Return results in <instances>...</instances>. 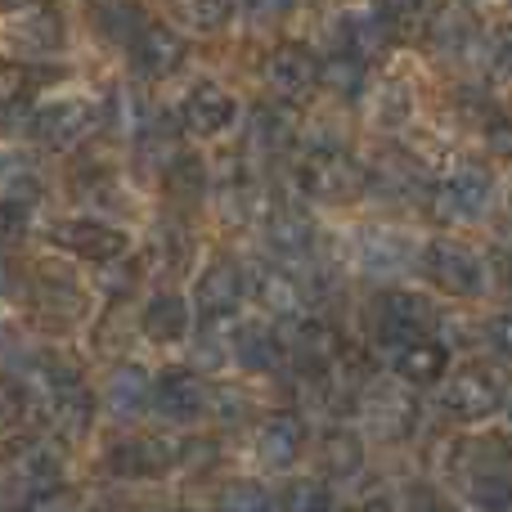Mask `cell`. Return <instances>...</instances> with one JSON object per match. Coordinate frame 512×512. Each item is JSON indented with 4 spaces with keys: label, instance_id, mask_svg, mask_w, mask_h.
I'll return each instance as SVG.
<instances>
[{
    "label": "cell",
    "instance_id": "6da1fadb",
    "mask_svg": "<svg viewBox=\"0 0 512 512\" xmlns=\"http://www.w3.org/2000/svg\"><path fill=\"white\" fill-rule=\"evenodd\" d=\"M297 185L315 203H355L369 189V171L342 149H315L297 167Z\"/></svg>",
    "mask_w": 512,
    "mask_h": 512
},
{
    "label": "cell",
    "instance_id": "7a4b0ae2",
    "mask_svg": "<svg viewBox=\"0 0 512 512\" xmlns=\"http://www.w3.org/2000/svg\"><path fill=\"white\" fill-rule=\"evenodd\" d=\"M490 194H495L490 171L477 167V162H463L459 171H450V176L432 189V212H436V221H445V225L477 221L490 207Z\"/></svg>",
    "mask_w": 512,
    "mask_h": 512
},
{
    "label": "cell",
    "instance_id": "3957f363",
    "mask_svg": "<svg viewBox=\"0 0 512 512\" xmlns=\"http://www.w3.org/2000/svg\"><path fill=\"white\" fill-rule=\"evenodd\" d=\"M423 270H427V279H432L441 292H450V297H477V292L486 288L481 256L472 248H463V243H454V239H432L427 243Z\"/></svg>",
    "mask_w": 512,
    "mask_h": 512
},
{
    "label": "cell",
    "instance_id": "277c9868",
    "mask_svg": "<svg viewBox=\"0 0 512 512\" xmlns=\"http://www.w3.org/2000/svg\"><path fill=\"white\" fill-rule=\"evenodd\" d=\"M499 405H504V387H499V378L490 369H459L445 382V409L459 423H481Z\"/></svg>",
    "mask_w": 512,
    "mask_h": 512
},
{
    "label": "cell",
    "instance_id": "5b68a950",
    "mask_svg": "<svg viewBox=\"0 0 512 512\" xmlns=\"http://www.w3.org/2000/svg\"><path fill=\"white\" fill-rule=\"evenodd\" d=\"M95 126H99L95 104H86V99H63V104L41 108V117H36V140H41L45 149L63 153V149H77Z\"/></svg>",
    "mask_w": 512,
    "mask_h": 512
},
{
    "label": "cell",
    "instance_id": "8992f818",
    "mask_svg": "<svg viewBox=\"0 0 512 512\" xmlns=\"http://www.w3.org/2000/svg\"><path fill=\"white\" fill-rule=\"evenodd\" d=\"M373 324H378L382 342L405 346V342H414V337H427V328H432V306H427L423 297H414V292H387V297L378 301Z\"/></svg>",
    "mask_w": 512,
    "mask_h": 512
},
{
    "label": "cell",
    "instance_id": "52a82bcc",
    "mask_svg": "<svg viewBox=\"0 0 512 512\" xmlns=\"http://www.w3.org/2000/svg\"><path fill=\"white\" fill-rule=\"evenodd\" d=\"M315 77H319V63L301 41L274 45V54L265 59V81H270V90L279 99H301L315 86Z\"/></svg>",
    "mask_w": 512,
    "mask_h": 512
},
{
    "label": "cell",
    "instance_id": "ba28073f",
    "mask_svg": "<svg viewBox=\"0 0 512 512\" xmlns=\"http://www.w3.org/2000/svg\"><path fill=\"white\" fill-rule=\"evenodd\" d=\"M54 243L63 252L81 256V261H95V265H108L126 252V234H117L113 225L104 221H63L54 230Z\"/></svg>",
    "mask_w": 512,
    "mask_h": 512
},
{
    "label": "cell",
    "instance_id": "9c48e42d",
    "mask_svg": "<svg viewBox=\"0 0 512 512\" xmlns=\"http://www.w3.org/2000/svg\"><path fill=\"white\" fill-rule=\"evenodd\" d=\"M207 405V387L203 378H194L189 369H167L153 387V409H158L167 423H194Z\"/></svg>",
    "mask_w": 512,
    "mask_h": 512
},
{
    "label": "cell",
    "instance_id": "30bf717a",
    "mask_svg": "<svg viewBox=\"0 0 512 512\" xmlns=\"http://www.w3.org/2000/svg\"><path fill=\"white\" fill-rule=\"evenodd\" d=\"M171 463H176V445L162 441V436H135V441L113 445V454H108V468H113L117 477H131V481L162 477Z\"/></svg>",
    "mask_w": 512,
    "mask_h": 512
},
{
    "label": "cell",
    "instance_id": "8fae6325",
    "mask_svg": "<svg viewBox=\"0 0 512 512\" xmlns=\"http://www.w3.org/2000/svg\"><path fill=\"white\" fill-rule=\"evenodd\" d=\"M292 360H297V369L306 373V378H324V373L342 360V337H337V328L324 324V319L301 324L297 337H292Z\"/></svg>",
    "mask_w": 512,
    "mask_h": 512
},
{
    "label": "cell",
    "instance_id": "7c38bea8",
    "mask_svg": "<svg viewBox=\"0 0 512 512\" xmlns=\"http://www.w3.org/2000/svg\"><path fill=\"white\" fill-rule=\"evenodd\" d=\"M180 59H185V41H180V32H171V27L149 23L131 41V63L144 77H167V72L180 68Z\"/></svg>",
    "mask_w": 512,
    "mask_h": 512
},
{
    "label": "cell",
    "instance_id": "4fadbf2b",
    "mask_svg": "<svg viewBox=\"0 0 512 512\" xmlns=\"http://www.w3.org/2000/svg\"><path fill=\"white\" fill-rule=\"evenodd\" d=\"M9 472H14L18 486H27L32 495H41V490H54L63 477V459L59 450H50L45 441H23L9 450Z\"/></svg>",
    "mask_w": 512,
    "mask_h": 512
},
{
    "label": "cell",
    "instance_id": "5bb4252c",
    "mask_svg": "<svg viewBox=\"0 0 512 512\" xmlns=\"http://www.w3.org/2000/svg\"><path fill=\"white\" fill-rule=\"evenodd\" d=\"M104 405H108V414L122 418V423L135 418V414H144V409L153 405L149 373H144L140 364H117L113 378H108V387H104Z\"/></svg>",
    "mask_w": 512,
    "mask_h": 512
},
{
    "label": "cell",
    "instance_id": "9a60e30c",
    "mask_svg": "<svg viewBox=\"0 0 512 512\" xmlns=\"http://www.w3.org/2000/svg\"><path fill=\"white\" fill-rule=\"evenodd\" d=\"M180 122H185L194 135H221L225 126L234 122V99L225 95L221 86H194L185 95Z\"/></svg>",
    "mask_w": 512,
    "mask_h": 512
},
{
    "label": "cell",
    "instance_id": "2e32d148",
    "mask_svg": "<svg viewBox=\"0 0 512 512\" xmlns=\"http://www.w3.org/2000/svg\"><path fill=\"white\" fill-rule=\"evenodd\" d=\"M301 441H306V427L292 414H274L261 423L256 432V454H261L265 468H292L301 454Z\"/></svg>",
    "mask_w": 512,
    "mask_h": 512
},
{
    "label": "cell",
    "instance_id": "e0dca14e",
    "mask_svg": "<svg viewBox=\"0 0 512 512\" xmlns=\"http://www.w3.org/2000/svg\"><path fill=\"white\" fill-rule=\"evenodd\" d=\"M445 369H450V351L436 337H414V342L396 346V373L405 382H414V387L445 378Z\"/></svg>",
    "mask_w": 512,
    "mask_h": 512
},
{
    "label": "cell",
    "instance_id": "ac0fdd59",
    "mask_svg": "<svg viewBox=\"0 0 512 512\" xmlns=\"http://www.w3.org/2000/svg\"><path fill=\"white\" fill-rule=\"evenodd\" d=\"M243 297V274L234 270L230 261L207 265V274L198 279V310L203 319H225Z\"/></svg>",
    "mask_w": 512,
    "mask_h": 512
},
{
    "label": "cell",
    "instance_id": "d6986e66",
    "mask_svg": "<svg viewBox=\"0 0 512 512\" xmlns=\"http://www.w3.org/2000/svg\"><path fill=\"white\" fill-rule=\"evenodd\" d=\"M140 328H144V337L149 342H180V337L189 333V306H185V297H176V292H158V297L144 306V315H140Z\"/></svg>",
    "mask_w": 512,
    "mask_h": 512
},
{
    "label": "cell",
    "instance_id": "ffe728a7",
    "mask_svg": "<svg viewBox=\"0 0 512 512\" xmlns=\"http://www.w3.org/2000/svg\"><path fill=\"white\" fill-rule=\"evenodd\" d=\"M90 23H95L99 36H108V41H126V45L149 27L144 23V9L135 5V0H90Z\"/></svg>",
    "mask_w": 512,
    "mask_h": 512
},
{
    "label": "cell",
    "instance_id": "44dd1931",
    "mask_svg": "<svg viewBox=\"0 0 512 512\" xmlns=\"http://www.w3.org/2000/svg\"><path fill=\"white\" fill-rule=\"evenodd\" d=\"M360 261L369 274H400V270H409V261H414V248H409V239H400V234L369 230L360 243Z\"/></svg>",
    "mask_w": 512,
    "mask_h": 512
},
{
    "label": "cell",
    "instance_id": "7402d4cb",
    "mask_svg": "<svg viewBox=\"0 0 512 512\" xmlns=\"http://www.w3.org/2000/svg\"><path fill=\"white\" fill-rule=\"evenodd\" d=\"M337 36H342V50L364 63L387 50V23H382L378 14H346L342 23H337Z\"/></svg>",
    "mask_w": 512,
    "mask_h": 512
},
{
    "label": "cell",
    "instance_id": "603a6c76",
    "mask_svg": "<svg viewBox=\"0 0 512 512\" xmlns=\"http://www.w3.org/2000/svg\"><path fill=\"white\" fill-rule=\"evenodd\" d=\"M265 243L279 256H306L310 243H315V225L301 212H292V207H279V212L265 221Z\"/></svg>",
    "mask_w": 512,
    "mask_h": 512
},
{
    "label": "cell",
    "instance_id": "cb8c5ba5",
    "mask_svg": "<svg viewBox=\"0 0 512 512\" xmlns=\"http://www.w3.org/2000/svg\"><path fill=\"white\" fill-rule=\"evenodd\" d=\"M364 414H369L373 432L391 441V436H405L409 427H414V400L400 396V391H373Z\"/></svg>",
    "mask_w": 512,
    "mask_h": 512
},
{
    "label": "cell",
    "instance_id": "d4e9b609",
    "mask_svg": "<svg viewBox=\"0 0 512 512\" xmlns=\"http://www.w3.org/2000/svg\"><path fill=\"white\" fill-rule=\"evenodd\" d=\"M234 360H239L243 369H274V360H279V337L265 324L234 328Z\"/></svg>",
    "mask_w": 512,
    "mask_h": 512
},
{
    "label": "cell",
    "instance_id": "484cf974",
    "mask_svg": "<svg viewBox=\"0 0 512 512\" xmlns=\"http://www.w3.org/2000/svg\"><path fill=\"white\" fill-rule=\"evenodd\" d=\"M252 288H256V301H261L270 315H297L301 310V288L288 270H261Z\"/></svg>",
    "mask_w": 512,
    "mask_h": 512
},
{
    "label": "cell",
    "instance_id": "4316f807",
    "mask_svg": "<svg viewBox=\"0 0 512 512\" xmlns=\"http://www.w3.org/2000/svg\"><path fill=\"white\" fill-rule=\"evenodd\" d=\"M319 81L342 99H360L364 95V59H355V54H346V50L328 54V59L319 63Z\"/></svg>",
    "mask_w": 512,
    "mask_h": 512
},
{
    "label": "cell",
    "instance_id": "83f0119b",
    "mask_svg": "<svg viewBox=\"0 0 512 512\" xmlns=\"http://www.w3.org/2000/svg\"><path fill=\"white\" fill-rule=\"evenodd\" d=\"M0 203L36 207L41 203V176L18 158H0Z\"/></svg>",
    "mask_w": 512,
    "mask_h": 512
},
{
    "label": "cell",
    "instance_id": "f1b7e54d",
    "mask_svg": "<svg viewBox=\"0 0 512 512\" xmlns=\"http://www.w3.org/2000/svg\"><path fill=\"white\" fill-rule=\"evenodd\" d=\"M319 463H324L328 477H351V472H360V463H364L360 436H351V432H328L324 441H319Z\"/></svg>",
    "mask_w": 512,
    "mask_h": 512
},
{
    "label": "cell",
    "instance_id": "f546056e",
    "mask_svg": "<svg viewBox=\"0 0 512 512\" xmlns=\"http://www.w3.org/2000/svg\"><path fill=\"white\" fill-rule=\"evenodd\" d=\"M292 113L288 108H274V104H265V108H256L252 113V144H261L265 153H279V149H288L292 144Z\"/></svg>",
    "mask_w": 512,
    "mask_h": 512
},
{
    "label": "cell",
    "instance_id": "4dcf8cb0",
    "mask_svg": "<svg viewBox=\"0 0 512 512\" xmlns=\"http://www.w3.org/2000/svg\"><path fill=\"white\" fill-rule=\"evenodd\" d=\"M423 185V176H418V167L409 158H400V153H391V158H382V167L369 176V189H378V194L387 198H400V194H414V189Z\"/></svg>",
    "mask_w": 512,
    "mask_h": 512
},
{
    "label": "cell",
    "instance_id": "1f68e13d",
    "mask_svg": "<svg viewBox=\"0 0 512 512\" xmlns=\"http://www.w3.org/2000/svg\"><path fill=\"white\" fill-rule=\"evenodd\" d=\"M14 41L27 45V54H50V50H59L63 27H59V18L45 9V14H32L27 23L14 27Z\"/></svg>",
    "mask_w": 512,
    "mask_h": 512
},
{
    "label": "cell",
    "instance_id": "d6a6232c",
    "mask_svg": "<svg viewBox=\"0 0 512 512\" xmlns=\"http://www.w3.org/2000/svg\"><path fill=\"white\" fill-rule=\"evenodd\" d=\"M41 306L50 310V315H59V319H77L86 301H81L77 283L59 279V274H41Z\"/></svg>",
    "mask_w": 512,
    "mask_h": 512
},
{
    "label": "cell",
    "instance_id": "836d02e7",
    "mask_svg": "<svg viewBox=\"0 0 512 512\" xmlns=\"http://www.w3.org/2000/svg\"><path fill=\"white\" fill-rule=\"evenodd\" d=\"M140 153L149 167H176V126L171 122H149L140 131Z\"/></svg>",
    "mask_w": 512,
    "mask_h": 512
},
{
    "label": "cell",
    "instance_id": "e575fe53",
    "mask_svg": "<svg viewBox=\"0 0 512 512\" xmlns=\"http://www.w3.org/2000/svg\"><path fill=\"white\" fill-rule=\"evenodd\" d=\"M432 41L441 45V50H450V54H459L463 45L472 41V14H463V9H441V18L432 23Z\"/></svg>",
    "mask_w": 512,
    "mask_h": 512
},
{
    "label": "cell",
    "instance_id": "d590c367",
    "mask_svg": "<svg viewBox=\"0 0 512 512\" xmlns=\"http://www.w3.org/2000/svg\"><path fill=\"white\" fill-rule=\"evenodd\" d=\"M468 495H472V504H477L481 512H504L512 504V486L499 477V472H481V477H472Z\"/></svg>",
    "mask_w": 512,
    "mask_h": 512
},
{
    "label": "cell",
    "instance_id": "8d00e7d4",
    "mask_svg": "<svg viewBox=\"0 0 512 512\" xmlns=\"http://www.w3.org/2000/svg\"><path fill=\"white\" fill-rule=\"evenodd\" d=\"M36 117H41V108L27 104V95H9L5 104H0V131L5 135H36Z\"/></svg>",
    "mask_w": 512,
    "mask_h": 512
},
{
    "label": "cell",
    "instance_id": "74e56055",
    "mask_svg": "<svg viewBox=\"0 0 512 512\" xmlns=\"http://www.w3.org/2000/svg\"><path fill=\"white\" fill-rule=\"evenodd\" d=\"M221 512H274V499L252 481H239L221 495Z\"/></svg>",
    "mask_w": 512,
    "mask_h": 512
},
{
    "label": "cell",
    "instance_id": "f35d334b",
    "mask_svg": "<svg viewBox=\"0 0 512 512\" xmlns=\"http://www.w3.org/2000/svg\"><path fill=\"white\" fill-rule=\"evenodd\" d=\"M283 512H328V490L319 481H292L283 490Z\"/></svg>",
    "mask_w": 512,
    "mask_h": 512
},
{
    "label": "cell",
    "instance_id": "ab89813d",
    "mask_svg": "<svg viewBox=\"0 0 512 512\" xmlns=\"http://www.w3.org/2000/svg\"><path fill=\"white\" fill-rule=\"evenodd\" d=\"M486 149L495 158H508L512 162V108H495L486 117Z\"/></svg>",
    "mask_w": 512,
    "mask_h": 512
},
{
    "label": "cell",
    "instance_id": "60d3db41",
    "mask_svg": "<svg viewBox=\"0 0 512 512\" xmlns=\"http://www.w3.org/2000/svg\"><path fill=\"white\" fill-rule=\"evenodd\" d=\"M27 418V391L14 378H0V427H14Z\"/></svg>",
    "mask_w": 512,
    "mask_h": 512
},
{
    "label": "cell",
    "instance_id": "b9f144b4",
    "mask_svg": "<svg viewBox=\"0 0 512 512\" xmlns=\"http://www.w3.org/2000/svg\"><path fill=\"white\" fill-rule=\"evenodd\" d=\"M373 9H378V18L387 27H409L423 14V0H373Z\"/></svg>",
    "mask_w": 512,
    "mask_h": 512
},
{
    "label": "cell",
    "instance_id": "7bdbcfd3",
    "mask_svg": "<svg viewBox=\"0 0 512 512\" xmlns=\"http://www.w3.org/2000/svg\"><path fill=\"white\" fill-rule=\"evenodd\" d=\"M185 9H189V18H194L198 27H207V32L230 18V0H185Z\"/></svg>",
    "mask_w": 512,
    "mask_h": 512
},
{
    "label": "cell",
    "instance_id": "ee69618b",
    "mask_svg": "<svg viewBox=\"0 0 512 512\" xmlns=\"http://www.w3.org/2000/svg\"><path fill=\"white\" fill-rule=\"evenodd\" d=\"M27 212H32V207H18V203H0V248H5V243H14L18 234L27 230Z\"/></svg>",
    "mask_w": 512,
    "mask_h": 512
},
{
    "label": "cell",
    "instance_id": "f6af8a7d",
    "mask_svg": "<svg viewBox=\"0 0 512 512\" xmlns=\"http://www.w3.org/2000/svg\"><path fill=\"white\" fill-rule=\"evenodd\" d=\"M23 512H77V504H72V495H63V490L54 486V490H41V495L27 499Z\"/></svg>",
    "mask_w": 512,
    "mask_h": 512
},
{
    "label": "cell",
    "instance_id": "bcb514c9",
    "mask_svg": "<svg viewBox=\"0 0 512 512\" xmlns=\"http://www.w3.org/2000/svg\"><path fill=\"white\" fill-rule=\"evenodd\" d=\"M490 346H495V355H504V360L512 364V315H495L486 328Z\"/></svg>",
    "mask_w": 512,
    "mask_h": 512
},
{
    "label": "cell",
    "instance_id": "7dc6e473",
    "mask_svg": "<svg viewBox=\"0 0 512 512\" xmlns=\"http://www.w3.org/2000/svg\"><path fill=\"white\" fill-rule=\"evenodd\" d=\"M292 5H297V0H248V14L261 18V23H274V18H283Z\"/></svg>",
    "mask_w": 512,
    "mask_h": 512
},
{
    "label": "cell",
    "instance_id": "c3c4849f",
    "mask_svg": "<svg viewBox=\"0 0 512 512\" xmlns=\"http://www.w3.org/2000/svg\"><path fill=\"white\" fill-rule=\"evenodd\" d=\"M495 68L504 72V77H512V27L495 32Z\"/></svg>",
    "mask_w": 512,
    "mask_h": 512
},
{
    "label": "cell",
    "instance_id": "681fc988",
    "mask_svg": "<svg viewBox=\"0 0 512 512\" xmlns=\"http://www.w3.org/2000/svg\"><path fill=\"white\" fill-rule=\"evenodd\" d=\"M32 0H0V14H18V9H27Z\"/></svg>",
    "mask_w": 512,
    "mask_h": 512
},
{
    "label": "cell",
    "instance_id": "f907efd6",
    "mask_svg": "<svg viewBox=\"0 0 512 512\" xmlns=\"http://www.w3.org/2000/svg\"><path fill=\"white\" fill-rule=\"evenodd\" d=\"M508 418H512V396H508Z\"/></svg>",
    "mask_w": 512,
    "mask_h": 512
},
{
    "label": "cell",
    "instance_id": "816d5d0a",
    "mask_svg": "<svg viewBox=\"0 0 512 512\" xmlns=\"http://www.w3.org/2000/svg\"><path fill=\"white\" fill-rule=\"evenodd\" d=\"M0 279H5V270H0Z\"/></svg>",
    "mask_w": 512,
    "mask_h": 512
},
{
    "label": "cell",
    "instance_id": "f5cc1de1",
    "mask_svg": "<svg viewBox=\"0 0 512 512\" xmlns=\"http://www.w3.org/2000/svg\"><path fill=\"white\" fill-rule=\"evenodd\" d=\"M328 512H333V508H328Z\"/></svg>",
    "mask_w": 512,
    "mask_h": 512
}]
</instances>
